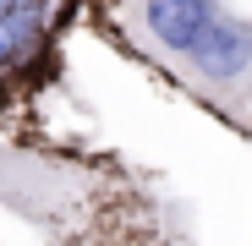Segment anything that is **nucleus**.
I'll use <instances>...</instances> for the list:
<instances>
[{
    "label": "nucleus",
    "mask_w": 252,
    "mask_h": 246,
    "mask_svg": "<svg viewBox=\"0 0 252 246\" xmlns=\"http://www.w3.org/2000/svg\"><path fill=\"white\" fill-rule=\"evenodd\" d=\"M115 0H0V115H28L66 71V38Z\"/></svg>",
    "instance_id": "1"
}]
</instances>
